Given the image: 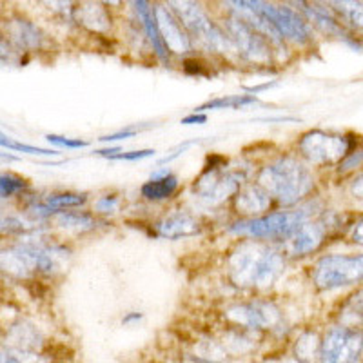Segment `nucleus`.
<instances>
[{
  "mask_svg": "<svg viewBox=\"0 0 363 363\" xmlns=\"http://www.w3.org/2000/svg\"><path fill=\"white\" fill-rule=\"evenodd\" d=\"M351 191L356 199H363V173L358 174V177L354 178V182H352V186H351Z\"/></svg>",
  "mask_w": 363,
  "mask_h": 363,
  "instance_id": "obj_38",
  "label": "nucleus"
},
{
  "mask_svg": "<svg viewBox=\"0 0 363 363\" xmlns=\"http://www.w3.org/2000/svg\"><path fill=\"white\" fill-rule=\"evenodd\" d=\"M66 251L57 247L26 244L2 252V267L13 277L53 274L60 269V258Z\"/></svg>",
  "mask_w": 363,
  "mask_h": 363,
  "instance_id": "obj_3",
  "label": "nucleus"
},
{
  "mask_svg": "<svg viewBox=\"0 0 363 363\" xmlns=\"http://www.w3.org/2000/svg\"><path fill=\"white\" fill-rule=\"evenodd\" d=\"M242 184V174L231 173V171H220L218 167H209L199 182L194 184V193L199 194V199L203 202L215 206V203L223 202L227 196L236 193Z\"/></svg>",
  "mask_w": 363,
  "mask_h": 363,
  "instance_id": "obj_11",
  "label": "nucleus"
},
{
  "mask_svg": "<svg viewBox=\"0 0 363 363\" xmlns=\"http://www.w3.org/2000/svg\"><path fill=\"white\" fill-rule=\"evenodd\" d=\"M333 9L338 13L343 21H347L352 28L363 31V4L362 2H349V0H343V2H330Z\"/></svg>",
  "mask_w": 363,
  "mask_h": 363,
  "instance_id": "obj_25",
  "label": "nucleus"
},
{
  "mask_svg": "<svg viewBox=\"0 0 363 363\" xmlns=\"http://www.w3.org/2000/svg\"><path fill=\"white\" fill-rule=\"evenodd\" d=\"M352 240L356 244H363V220L354 227V233H352Z\"/></svg>",
  "mask_w": 363,
  "mask_h": 363,
  "instance_id": "obj_39",
  "label": "nucleus"
},
{
  "mask_svg": "<svg viewBox=\"0 0 363 363\" xmlns=\"http://www.w3.org/2000/svg\"><path fill=\"white\" fill-rule=\"evenodd\" d=\"M2 363H24V362H22V359H18L17 356L13 354V352H8L4 349V351H2Z\"/></svg>",
  "mask_w": 363,
  "mask_h": 363,
  "instance_id": "obj_40",
  "label": "nucleus"
},
{
  "mask_svg": "<svg viewBox=\"0 0 363 363\" xmlns=\"http://www.w3.org/2000/svg\"><path fill=\"white\" fill-rule=\"evenodd\" d=\"M8 340L18 352H37L42 345V338L37 327L28 322H18L9 329Z\"/></svg>",
  "mask_w": 363,
  "mask_h": 363,
  "instance_id": "obj_20",
  "label": "nucleus"
},
{
  "mask_svg": "<svg viewBox=\"0 0 363 363\" xmlns=\"http://www.w3.org/2000/svg\"><path fill=\"white\" fill-rule=\"evenodd\" d=\"M271 206V194L262 186H245L238 191L235 199V207L245 216H255L265 213Z\"/></svg>",
  "mask_w": 363,
  "mask_h": 363,
  "instance_id": "obj_15",
  "label": "nucleus"
},
{
  "mask_svg": "<svg viewBox=\"0 0 363 363\" xmlns=\"http://www.w3.org/2000/svg\"><path fill=\"white\" fill-rule=\"evenodd\" d=\"M260 186L281 203L291 206L313 189V174L306 165L293 157L278 158L264 167L258 177Z\"/></svg>",
  "mask_w": 363,
  "mask_h": 363,
  "instance_id": "obj_2",
  "label": "nucleus"
},
{
  "mask_svg": "<svg viewBox=\"0 0 363 363\" xmlns=\"http://www.w3.org/2000/svg\"><path fill=\"white\" fill-rule=\"evenodd\" d=\"M177 177H171V174H165L162 178H151L147 184L142 186V196L147 200H165L177 191Z\"/></svg>",
  "mask_w": 363,
  "mask_h": 363,
  "instance_id": "obj_22",
  "label": "nucleus"
},
{
  "mask_svg": "<svg viewBox=\"0 0 363 363\" xmlns=\"http://www.w3.org/2000/svg\"><path fill=\"white\" fill-rule=\"evenodd\" d=\"M0 144L4 145V147H8V149H13V151H18V153L42 155V157H57V155H60L58 151H53V149L35 147V145H28V144H22V142H15L6 135H2V138H0Z\"/></svg>",
  "mask_w": 363,
  "mask_h": 363,
  "instance_id": "obj_28",
  "label": "nucleus"
},
{
  "mask_svg": "<svg viewBox=\"0 0 363 363\" xmlns=\"http://www.w3.org/2000/svg\"><path fill=\"white\" fill-rule=\"evenodd\" d=\"M347 313L354 318H363V289L358 291L347 303Z\"/></svg>",
  "mask_w": 363,
  "mask_h": 363,
  "instance_id": "obj_32",
  "label": "nucleus"
},
{
  "mask_svg": "<svg viewBox=\"0 0 363 363\" xmlns=\"http://www.w3.org/2000/svg\"><path fill=\"white\" fill-rule=\"evenodd\" d=\"M26 187V182L22 178L11 177V174H2L0 178V193H2V199H9L15 193H18L21 189Z\"/></svg>",
  "mask_w": 363,
  "mask_h": 363,
  "instance_id": "obj_30",
  "label": "nucleus"
},
{
  "mask_svg": "<svg viewBox=\"0 0 363 363\" xmlns=\"http://www.w3.org/2000/svg\"><path fill=\"white\" fill-rule=\"evenodd\" d=\"M314 284L318 289L330 291L363 280V255L323 256L314 267Z\"/></svg>",
  "mask_w": 363,
  "mask_h": 363,
  "instance_id": "obj_5",
  "label": "nucleus"
},
{
  "mask_svg": "<svg viewBox=\"0 0 363 363\" xmlns=\"http://www.w3.org/2000/svg\"><path fill=\"white\" fill-rule=\"evenodd\" d=\"M363 352V335L351 327H335L322 342V363H356Z\"/></svg>",
  "mask_w": 363,
  "mask_h": 363,
  "instance_id": "obj_10",
  "label": "nucleus"
},
{
  "mask_svg": "<svg viewBox=\"0 0 363 363\" xmlns=\"http://www.w3.org/2000/svg\"><path fill=\"white\" fill-rule=\"evenodd\" d=\"M300 6H303V11L307 13V17L311 18V21L314 22V24L318 26V28L322 29V31H325L327 35H333V37H338L342 38V40H345L347 44H352V38L349 37V35L343 31L342 24L338 22V18H335L333 15H330L327 9L320 8L318 4H306V2H300ZM354 45V44H352ZM356 48V45H354Z\"/></svg>",
  "mask_w": 363,
  "mask_h": 363,
  "instance_id": "obj_19",
  "label": "nucleus"
},
{
  "mask_svg": "<svg viewBox=\"0 0 363 363\" xmlns=\"http://www.w3.org/2000/svg\"><path fill=\"white\" fill-rule=\"evenodd\" d=\"M298 147L307 160L318 165L336 164V162L342 164L351 155V144L347 136L320 131V129L301 136Z\"/></svg>",
  "mask_w": 363,
  "mask_h": 363,
  "instance_id": "obj_7",
  "label": "nucleus"
},
{
  "mask_svg": "<svg viewBox=\"0 0 363 363\" xmlns=\"http://www.w3.org/2000/svg\"><path fill=\"white\" fill-rule=\"evenodd\" d=\"M277 86V82H267L264 84V86H256V87H245V91H249V93H258V91H264V89H269V87Z\"/></svg>",
  "mask_w": 363,
  "mask_h": 363,
  "instance_id": "obj_41",
  "label": "nucleus"
},
{
  "mask_svg": "<svg viewBox=\"0 0 363 363\" xmlns=\"http://www.w3.org/2000/svg\"><path fill=\"white\" fill-rule=\"evenodd\" d=\"M242 4L267 18L277 28L281 38H287V40L296 42V44H306L309 40V28H307L306 21L287 6H274L267 4V2H258V0H255V2L242 0Z\"/></svg>",
  "mask_w": 363,
  "mask_h": 363,
  "instance_id": "obj_8",
  "label": "nucleus"
},
{
  "mask_svg": "<svg viewBox=\"0 0 363 363\" xmlns=\"http://www.w3.org/2000/svg\"><path fill=\"white\" fill-rule=\"evenodd\" d=\"M294 356L300 363H314L322 358V343L318 342V336L314 333L301 335L294 347Z\"/></svg>",
  "mask_w": 363,
  "mask_h": 363,
  "instance_id": "obj_23",
  "label": "nucleus"
},
{
  "mask_svg": "<svg viewBox=\"0 0 363 363\" xmlns=\"http://www.w3.org/2000/svg\"><path fill=\"white\" fill-rule=\"evenodd\" d=\"M140 318H142V314H138V313H129L128 316H124V320H122V322L129 323V322H133V320H140Z\"/></svg>",
  "mask_w": 363,
  "mask_h": 363,
  "instance_id": "obj_42",
  "label": "nucleus"
},
{
  "mask_svg": "<svg viewBox=\"0 0 363 363\" xmlns=\"http://www.w3.org/2000/svg\"><path fill=\"white\" fill-rule=\"evenodd\" d=\"M116 207H118V199L116 196H109V194L108 196H102L95 203V209L99 213H113V211H116Z\"/></svg>",
  "mask_w": 363,
  "mask_h": 363,
  "instance_id": "obj_34",
  "label": "nucleus"
},
{
  "mask_svg": "<svg viewBox=\"0 0 363 363\" xmlns=\"http://www.w3.org/2000/svg\"><path fill=\"white\" fill-rule=\"evenodd\" d=\"M284 271V258L267 245L247 242L229 258V277L238 287L265 289L274 284Z\"/></svg>",
  "mask_w": 363,
  "mask_h": 363,
  "instance_id": "obj_1",
  "label": "nucleus"
},
{
  "mask_svg": "<svg viewBox=\"0 0 363 363\" xmlns=\"http://www.w3.org/2000/svg\"><path fill=\"white\" fill-rule=\"evenodd\" d=\"M325 229L322 223L316 222H301L291 235L285 236V252L291 256H303L316 251L323 242Z\"/></svg>",
  "mask_w": 363,
  "mask_h": 363,
  "instance_id": "obj_13",
  "label": "nucleus"
},
{
  "mask_svg": "<svg viewBox=\"0 0 363 363\" xmlns=\"http://www.w3.org/2000/svg\"><path fill=\"white\" fill-rule=\"evenodd\" d=\"M301 222H306V213H271V215L258 216V218L240 220L233 223L231 233L251 238H285L296 229Z\"/></svg>",
  "mask_w": 363,
  "mask_h": 363,
  "instance_id": "obj_6",
  "label": "nucleus"
},
{
  "mask_svg": "<svg viewBox=\"0 0 363 363\" xmlns=\"http://www.w3.org/2000/svg\"><path fill=\"white\" fill-rule=\"evenodd\" d=\"M74 17L91 31H106L111 26V18H109L108 11L100 4L82 6V8L74 11Z\"/></svg>",
  "mask_w": 363,
  "mask_h": 363,
  "instance_id": "obj_21",
  "label": "nucleus"
},
{
  "mask_svg": "<svg viewBox=\"0 0 363 363\" xmlns=\"http://www.w3.org/2000/svg\"><path fill=\"white\" fill-rule=\"evenodd\" d=\"M157 233L164 238H182V236H193L200 233L199 220L186 213H174L165 216L157 223Z\"/></svg>",
  "mask_w": 363,
  "mask_h": 363,
  "instance_id": "obj_16",
  "label": "nucleus"
},
{
  "mask_svg": "<svg viewBox=\"0 0 363 363\" xmlns=\"http://www.w3.org/2000/svg\"><path fill=\"white\" fill-rule=\"evenodd\" d=\"M225 28L227 33H229V38L235 44L236 51L245 60H249L251 64H256V66H267L271 62V48H269V42L258 31H255L251 26L245 24L242 18H227Z\"/></svg>",
  "mask_w": 363,
  "mask_h": 363,
  "instance_id": "obj_9",
  "label": "nucleus"
},
{
  "mask_svg": "<svg viewBox=\"0 0 363 363\" xmlns=\"http://www.w3.org/2000/svg\"><path fill=\"white\" fill-rule=\"evenodd\" d=\"M155 18H157L158 29L165 42V48L173 53H187L191 51V40L180 28V22L173 17V13L164 6H157L155 8Z\"/></svg>",
  "mask_w": 363,
  "mask_h": 363,
  "instance_id": "obj_14",
  "label": "nucleus"
},
{
  "mask_svg": "<svg viewBox=\"0 0 363 363\" xmlns=\"http://www.w3.org/2000/svg\"><path fill=\"white\" fill-rule=\"evenodd\" d=\"M173 11L177 13L180 22L187 28L193 37L199 38L202 44H206L209 50L218 51V53H233L236 51L235 44L229 37L220 31L218 26L211 21L209 15L193 2H169Z\"/></svg>",
  "mask_w": 363,
  "mask_h": 363,
  "instance_id": "obj_4",
  "label": "nucleus"
},
{
  "mask_svg": "<svg viewBox=\"0 0 363 363\" xmlns=\"http://www.w3.org/2000/svg\"><path fill=\"white\" fill-rule=\"evenodd\" d=\"M133 6H135L136 13H138L142 24H144L145 33H147L149 42H151V45H153L155 53L160 57V60L167 62V48H165V42L160 35V29H158L155 13L149 9L147 2H144V0H140V2H133Z\"/></svg>",
  "mask_w": 363,
  "mask_h": 363,
  "instance_id": "obj_18",
  "label": "nucleus"
},
{
  "mask_svg": "<svg viewBox=\"0 0 363 363\" xmlns=\"http://www.w3.org/2000/svg\"><path fill=\"white\" fill-rule=\"evenodd\" d=\"M225 356L222 347L215 342H203L196 351V358L206 363H220Z\"/></svg>",
  "mask_w": 363,
  "mask_h": 363,
  "instance_id": "obj_29",
  "label": "nucleus"
},
{
  "mask_svg": "<svg viewBox=\"0 0 363 363\" xmlns=\"http://www.w3.org/2000/svg\"><path fill=\"white\" fill-rule=\"evenodd\" d=\"M356 153V151H354ZM362 158H363V149H359L358 153L356 155H349V157L345 158V160L342 162V164H340V171H347V169H351V167H354V165H358L359 162H362Z\"/></svg>",
  "mask_w": 363,
  "mask_h": 363,
  "instance_id": "obj_36",
  "label": "nucleus"
},
{
  "mask_svg": "<svg viewBox=\"0 0 363 363\" xmlns=\"http://www.w3.org/2000/svg\"><path fill=\"white\" fill-rule=\"evenodd\" d=\"M225 314L229 320H233L238 325L247 327V329H274L281 322L280 309L269 301L242 303V306L227 309Z\"/></svg>",
  "mask_w": 363,
  "mask_h": 363,
  "instance_id": "obj_12",
  "label": "nucleus"
},
{
  "mask_svg": "<svg viewBox=\"0 0 363 363\" xmlns=\"http://www.w3.org/2000/svg\"><path fill=\"white\" fill-rule=\"evenodd\" d=\"M207 116L206 115H199V113H193V115L186 116V118H182V124L191 125V124H206Z\"/></svg>",
  "mask_w": 363,
  "mask_h": 363,
  "instance_id": "obj_37",
  "label": "nucleus"
},
{
  "mask_svg": "<svg viewBox=\"0 0 363 363\" xmlns=\"http://www.w3.org/2000/svg\"><path fill=\"white\" fill-rule=\"evenodd\" d=\"M136 135V129H124V131L111 133V135L100 136L99 140L102 142H115V140H125V138H131V136Z\"/></svg>",
  "mask_w": 363,
  "mask_h": 363,
  "instance_id": "obj_35",
  "label": "nucleus"
},
{
  "mask_svg": "<svg viewBox=\"0 0 363 363\" xmlns=\"http://www.w3.org/2000/svg\"><path fill=\"white\" fill-rule=\"evenodd\" d=\"M8 35L11 38V42L17 45L18 50H38L42 45V37L40 29L35 24H31L29 21L24 18H13L8 22Z\"/></svg>",
  "mask_w": 363,
  "mask_h": 363,
  "instance_id": "obj_17",
  "label": "nucleus"
},
{
  "mask_svg": "<svg viewBox=\"0 0 363 363\" xmlns=\"http://www.w3.org/2000/svg\"><path fill=\"white\" fill-rule=\"evenodd\" d=\"M153 149H142V151H129V153H116L111 160H142V158L153 157Z\"/></svg>",
  "mask_w": 363,
  "mask_h": 363,
  "instance_id": "obj_33",
  "label": "nucleus"
},
{
  "mask_svg": "<svg viewBox=\"0 0 363 363\" xmlns=\"http://www.w3.org/2000/svg\"><path fill=\"white\" fill-rule=\"evenodd\" d=\"M45 140L50 142V144L60 145V147H67V149H80L87 145V142L80 140V138H66V136H58V135H48L45 136Z\"/></svg>",
  "mask_w": 363,
  "mask_h": 363,
  "instance_id": "obj_31",
  "label": "nucleus"
},
{
  "mask_svg": "<svg viewBox=\"0 0 363 363\" xmlns=\"http://www.w3.org/2000/svg\"><path fill=\"white\" fill-rule=\"evenodd\" d=\"M86 202V196L84 194L77 193H60V194H50L45 199V206L50 209H64V207H79Z\"/></svg>",
  "mask_w": 363,
  "mask_h": 363,
  "instance_id": "obj_27",
  "label": "nucleus"
},
{
  "mask_svg": "<svg viewBox=\"0 0 363 363\" xmlns=\"http://www.w3.org/2000/svg\"><path fill=\"white\" fill-rule=\"evenodd\" d=\"M57 223L66 229H74V231H86L95 225L91 216L79 215V213H60L57 216Z\"/></svg>",
  "mask_w": 363,
  "mask_h": 363,
  "instance_id": "obj_26",
  "label": "nucleus"
},
{
  "mask_svg": "<svg viewBox=\"0 0 363 363\" xmlns=\"http://www.w3.org/2000/svg\"><path fill=\"white\" fill-rule=\"evenodd\" d=\"M255 102H256L255 95L222 96V99L209 100V102L202 104V106H199V108H194V113L203 115V111H209V109H236V108L249 106V104H255Z\"/></svg>",
  "mask_w": 363,
  "mask_h": 363,
  "instance_id": "obj_24",
  "label": "nucleus"
}]
</instances>
